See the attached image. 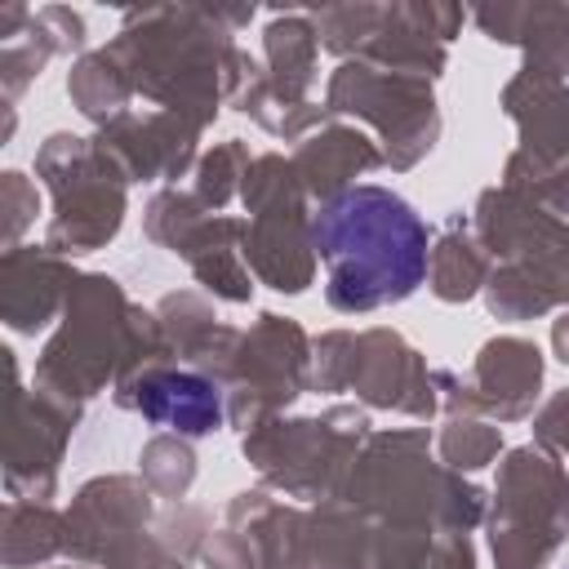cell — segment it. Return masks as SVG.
<instances>
[{
    "label": "cell",
    "instance_id": "6da1fadb",
    "mask_svg": "<svg viewBox=\"0 0 569 569\" xmlns=\"http://www.w3.org/2000/svg\"><path fill=\"white\" fill-rule=\"evenodd\" d=\"M338 311H369L409 298L427 271V227L387 187H347L311 222Z\"/></svg>",
    "mask_w": 569,
    "mask_h": 569
},
{
    "label": "cell",
    "instance_id": "7a4b0ae2",
    "mask_svg": "<svg viewBox=\"0 0 569 569\" xmlns=\"http://www.w3.org/2000/svg\"><path fill=\"white\" fill-rule=\"evenodd\" d=\"M138 409L160 422V427H178L187 436H204L209 427L222 422V405H218V391L196 378V373H164V378H151L138 396Z\"/></svg>",
    "mask_w": 569,
    "mask_h": 569
}]
</instances>
